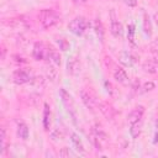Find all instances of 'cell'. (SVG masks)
I'll return each mask as SVG.
<instances>
[{"mask_svg": "<svg viewBox=\"0 0 158 158\" xmlns=\"http://www.w3.org/2000/svg\"><path fill=\"white\" fill-rule=\"evenodd\" d=\"M154 86H156V85H154L153 81H147V83L143 84V88H142V89H143V91H151V90L154 89Z\"/></svg>", "mask_w": 158, "mask_h": 158, "instance_id": "603a6c76", "label": "cell"}, {"mask_svg": "<svg viewBox=\"0 0 158 158\" xmlns=\"http://www.w3.org/2000/svg\"><path fill=\"white\" fill-rule=\"evenodd\" d=\"M152 51H153V53H154V56L158 58V40L152 44Z\"/></svg>", "mask_w": 158, "mask_h": 158, "instance_id": "484cf974", "label": "cell"}, {"mask_svg": "<svg viewBox=\"0 0 158 158\" xmlns=\"http://www.w3.org/2000/svg\"><path fill=\"white\" fill-rule=\"evenodd\" d=\"M120 62L126 67H131L132 65V59H131V56L128 53H122L121 57H120Z\"/></svg>", "mask_w": 158, "mask_h": 158, "instance_id": "e0dca14e", "label": "cell"}, {"mask_svg": "<svg viewBox=\"0 0 158 158\" xmlns=\"http://www.w3.org/2000/svg\"><path fill=\"white\" fill-rule=\"evenodd\" d=\"M143 68H144L146 72H149V73H154V72H156V67H154V65H151V64H148V63H146V64L143 65Z\"/></svg>", "mask_w": 158, "mask_h": 158, "instance_id": "cb8c5ba5", "label": "cell"}, {"mask_svg": "<svg viewBox=\"0 0 158 158\" xmlns=\"http://www.w3.org/2000/svg\"><path fill=\"white\" fill-rule=\"evenodd\" d=\"M80 99L83 101V104L85 105L86 109H89L90 111H94L95 107H96V102H95V99L90 95L89 91H86L85 89H81L80 90Z\"/></svg>", "mask_w": 158, "mask_h": 158, "instance_id": "5b68a950", "label": "cell"}, {"mask_svg": "<svg viewBox=\"0 0 158 158\" xmlns=\"http://www.w3.org/2000/svg\"><path fill=\"white\" fill-rule=\"evenodd\" d=\"M143 23H144V32H146L148 36H151V25H149V21H148L147 15H144V21H143Z\"/></svg>", "mask_w": 158, "mask_h": 158, "instance_id": "7402d4cb", "label": "cell"}, {"mask_svg": "<svg viewBox=\"0 0 158 158\" xmlns=\"http://www.w3.org/2000/svg\"><path fill=\"white\" fill-rule=\"evenodd\" d=\"M110 31H111V33H112V36L115 38H121L122 37V32H123L122 25L116 19V15H115V11L114 10L111 11V26H110Z\"/></svg>", "mask_w": 158, "mask_h": 158, "instance_id": "277c9868", "label": "cell"}, {"mask_svg": "<svg viewBox=\"0 0 158 158\" xmlns=\"http://www.w3.org/2000/svg\"><path fill=\"white\" fill-rule=\"evenodd\" d=\"M133 35H135V26L133 25H130L128 26V40H130V42L133 44L135 43V37H133Z\"/></svg>", "mask_w": 158, "mask_h": 158, "instance_id": "44dd1931", "label": "cell"}, {"mask_svg": "<svg viewBox=\"0 0 158 158\" xmlns=\"http://www.w3.org/2000/svg\"><path fill=\"white\" fill-rule=\"evenodd\" d=\"M70 137H72V142H73L75 149H77L78 152H80V153H83V152H84V146H83V142H81V139L79 138V136H78L77 133H72Z\"/></svg>", "mask_w": 158, "mask_h": 158, "instance_id": "5bb4252c", "label": "cell"}, {"mask_svg": "<svg viewBox=\"0 0 158 158\" xmlns=\"http://www.w3.org/2000/svg\"><path fill=\"white\" fill-rule=\"evenodd\" d=\"M17 135H19V137L21 139H27L28 138V127H27L26 123H23V122L19 123V126H17Z\"/></svg>", "mask_w": 158, "mask_h": 158, "instance_id": "7c38bea8", "label": "cell"}, {"mask_svg": "<svg viewBox=\"0 0 158 158\" xmlns=\"http://www.w3.org/2000/svg\"><path fill=\"white\" fill-rule=\"evenodd\" d=\"M48 57H49V59H51L56 65H59V64H60V56H59V53H58L56 49L51 48V49L48 51Z\"/></svg>", "mask_w": 158, "mask_h": 158, "instance_id": "9a60e30c", "label": "cell"}, {"mask_svg": "<svg viewBox=\"0 0 158 158\" xmlns=\"http://www.w3.org/2000/svg\"><path fill=\"white\" fill-rule=\"evenodd\" d=\"M43 127L44 130L49 128V109L48 105L44 104V112H43Z\"/></svg>", "mask_w": 158, "mask_h": 158, "instance_id": "2e32d148", "label": "cell"}, {"mask_svg": "<svg viewBox=\"0 0 158 158\" xmlns=\"http://www.w3.org/2000/svg\"><path fill=\"white\" fill-rule=\"evenodd\" d=\"M154 21H156V23L158 26V14H154Z\"/></svg>", "mask_w": 158, "mask_h": 158, "instance_id": "f546056e", "label": "cell"}, {"mask_svg": "<svg viewBox=\"0 0 158 158\" xmlns=\"http://www.w3.org/2000/svg\"><path fill=\"white\" fill-rule=\"evenodd\" d=\"M32 56L36 60H42L46 57V48L43 46V43L41 42H36L33 44V51H32Z\"/></svg>", "mask_w": 158, "mask_h": 158, "instance_id": "ba28073f", "label": "cell"}, {"mask_svg": "<svg viewBox=\"0 0 158 158\" xmlns=\"http://www.w3.org/2000/svg\"><path fill=\"white\" fill-rule=\"evenodd\" d=\"M127 6H131V7H133V6H136L137 5V0H122Z\"/></svg>", "mask_w": 158, "mask_h": 158, "instance_id": "4316f807", "label": "cell"}, {"mask_svg": "<svg viewBox=\"0 0 158 158\" xmlns=\"http://www.w3.org/2000/svg\"><path fill=\"white\" fill-rule=\"evenodd\" d=\"M0 138H1V153H4L6 149V131L4 127L1 128V137Z\"/></svg>", "mask_w": 158, "mask_h": 158, "instance_id": "ffe728a7", "label": "cell"}, {"mask_svg": "<svg viewBox=\"0 0 158 158\" xmlns=\"http://www.w3.org/2000/svg\"><path fill=\"white\" fill-rule=\"evenodd\" d=\"M60 96H62V101H63V104L65 105V107L68 109V111L74 112V102H73L72 96H70L64 89H60Z\"/></svg>", "mask_w": 158, "mask_h": 158, "instance_id": "9c48e42d", "label": "cell"}, {"mask_svg": "<svg viewBox=\"0 0 158 158\" xmlns=\"http://www.w3.org/2000/svg\"><path fill=\"white\" fill-rule=\"evenodd\" d=\"M5 53H6L5 46H1V59H4V58H5Z\"/></svg>", "mask_w": 158, "mask_h": 158, "instance_id": "83f0119b", "label": "cell"}, {"mask_svg": "<svg viewBox=\"0 0 158 158\" xmlns=\"http://www.w3.org/2000/svg\"><path fill=\"white\" fill-rule=\"evenodd\" d=\"M86 26H88L86 20H85L83 16H77V17H74V19L69 22L68 28H69V31H70L72 33H74V35H77V36H80V35H83L84 31L86 30Z\"/></svg>", "mask_w": 158, "mask_h": 158, "instance_id": "7a4b0ae2", "label": "cell"}, {"mask_svg": "<svg viewBox=\"0 0 158 158\" xmlns=\"http://www.w3.org/2000/svg\"><path fill=\"white\" fill-rule=\"evenodd\" d=\"M99 109H100V111L104 114V116L106 117V118H114L115 117V109L111 106V105H109L107 102H100L99 104Z\"/></svg>", "mask_w": 158, "mask_h": 158, "instance_id": "30bf717a", "label": "cell"}, {"mask_svg": "<svg viewBox=\"0 0 158 158\" xmlns=\"http://www.w3.org/2000/svg\"><path fill=\"white\" fill-rule=\"evenodd\" d=\"M70 156V153H69V151H68V148H62L60 151H59V157H69Z\"/></svg>", "mask_w": 158, "mask_h": 158, "instance_id": "d4e9b609", "label": "cell"}, {"mask_svg": "<svg viewBox=\"0 0 158 158\" xmlns=\"http://www.w3.org/2000/svg\"><path fill=\"white\" fill-rule=\"evenodd\" d=\"M114 78H115V80H116L117 83H120V84H122V85H127V84L130 83L128 75H127L126 70L122 69V68H116V69L114 70Z\"/></svg>", "mask_w": 158, "mask_h": 158, "instance_id": "52a82bcc", "label": "cell"}, {"mask_svg": "<svg viewBox=\"0 0 158 158\" xmlns=\"http://www.w3.org/2000/svg\"><path fill=\"white\" fill-rule=\"evenodd\" d=\"M143 112H144V107L143 106H137L135 107L127 116V122L130 125L132 123H136L138 121H142V117H143Z\"/></svg>", "mask_w": 158, "mask_h": 158, "instance_id": "8992f818", "label": "cell"}, {"mask_svg": "<svg viewBox=\"0 0 158 158\" xmlns=\"http://www.w3.org/2000/svg\"><path fill=\"white\" fill-rule=\"evenodd\" d=\"M77 70H78V64H77V62H75L74 59H72L70 62L68 60V72L72 73V74H75Z\"/></svg>", "mask_w": 158, "mask_h": 158, "instance_id": "ac0fdd59", "label": "cell"}, {"mask_svg": "<svg viewBox=\"0 0 158 158\" xmlns=\"http://www.w3.org/2000/svg\"><path fill=\"white\" fill-rule=\"evenodd\" d=\"M38 20H40V23L42 25L43 28H49V27H53L54 25L58 23L59 16L52 9H43L38 14Z\"/></svg>", "mask_w": 158, "mask_h": 158, "instance_id": "6da1fadb", "label": "cell"}, {"mask_svg": "<svg viewBox=\"0 0 158 158\" xmlns=\"http://www.w3.org/2000/svg\"><path fill=\"white\" fill-rule=\"evenodd\" d=\"M130 133L132 136V138H137L141 135V127H142V121H138L136 123L130 125Z\"/></svg>", "mask_w": 158, "mask_h": 158, "instance_id": "4fadbf2b", "label": "cell"}, {"mask_svg": "<svg viewBox=\"0 0 158 158\" xmlns=\"http://www.w3.org/2000/svg\"><path fill=\"white\" fill-rule=\"evenodd\" d=\"M51 137L53 141H57V139H62L63 138V132L59 130V128H56L51 132Z\"/></svg>", "mask_w": 158, "mask_h": 158, "instance_id": "d6986e66", "label": "cell"}, {"mask_svg": "<svg viewBox=\"0 0 158 158\" xmlns=\"http://www.w3.org/2000/svg\"><path fill=\"white\" fill-rule=\"evenodd\" d=\"M154 142H156V143H158V133L156 135V139H154Z\"/></svg>", "mask_w": 158, "mask_h": 158, "instance_id": "4dcf8cb0", "label": "cell"}, {"mask_svg": "<svg viewBox=\"0 0 158 158\" xmlns=\"http://www.w3.org/2000/svg\"><path fill=\"white\" fill-rule=\"evenodd\" d=\"M14 81L19 85L21 84H26V83H30L33 80V75L30 70H26V69H17L14 72Z\"/></svg>", "mask_w": 158, "mask_h": 158, "instance_id": "3957f363", "label": "cell"}, {"mask_svg": "<svg viewBox=\"0 0 158 158\" xmlns=\"http://www.w3.org/2000/svg\"><path fill=\"white\" fill-rule=\"evenodd\" d=\"M94 28H95V33H96L99 41L102 43V42H104V27H102V23H101V21H100L99 19L95 20V22H94Z\"/></svg>", "mask_w": 158, "mask_h": 158, "instance_id": "8fae6325", "label": "cell"}, {"mask_svg": "<svg viewBox=\"0 0 158 158\" xmlns=\"http://www.w3.org/2000/svg\"><path fill=\"white\" fill-rule=\"evenodd\" d=\"M75 4H83V2H85L86 0H73Z\"/></svg>", "mask_w": 158, "mask_h": 158, "instance_id": "f1b7e54d", "label": "cell"}]
</instances>
